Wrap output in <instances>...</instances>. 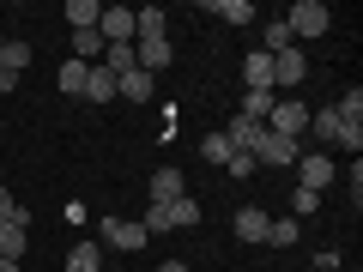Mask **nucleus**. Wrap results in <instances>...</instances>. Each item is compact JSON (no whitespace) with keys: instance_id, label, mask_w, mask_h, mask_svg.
<instances>
[{"instance_id":"obj_21","label":"nucleus","mask_w":363,"mask_h":272,"mask_svg":"<svg viewBox=\"0 0 363 272\" xmlns=\"http://www.w3.org/2000/svg\"><path fill=\"white\" fill-rule=\"evenodd\" d=\"M97 67H109V73H133V67H140V61H133V42H109V49H104V61H97Z\"/></svg>"},{"instance_id":"obj_31","label":"nucleus","mask_w":363,"mask_h":272,"mask_svg":"<svg viewBox=\"0 0 363 272\" xmlns=\"http://www.w3.org/2000/svg\"><path fill=\"white\" fill-rule=\"evenodd\" d=\"M140 224H145V236H164V230H169V206H152Z\"/></svg>"},{"instance_id":"obj_5","label":"nucleus","mask_w":363,"mask_h":272,"mask_svg":"<svg viewBox=\"0 0 363 272\" xmlns=\"http://www.w3.org/2000/svg\"><path fill=\"white\" fill-rule=\"evenodd\" d=\"M97 37H104V42H133V6H104Z\"/></svg>"},{"instance_id":"obj_9","label":"nucleus","mask_w":363,"mask_h":272,"mask_svg":"<svg viewBox=\"0 0 363 272\" xmlns=\"http://www.w3.org/2000/svg\"><path fill=\"white\" fill-rule=\"evenodd\" d=\"M255 164H297V140H279V133H260Z\"/></svg>"},{"instance_id":"obj_27","label":"nucleus","mask_w":363,"mask_h":272,"mask_svg":"<svg viewBox=\"0 0 363 272\" xmlns=\"http://www.w3.org/2000/svg\"><path fill=\"white\" fill-rule=\"evenodd\" d=\"M200 157H206V164H230V140H224V133H206V140H200Z\"/></svg>"},{"instance_id":"obj_6","label":"nucleus","mask_w":363,"mask_h":272,"mask_svg":"<svg viewBox=\"0 0 363 272\" xmlns=\"http://www.w3.org/2000/svg\"><path fill=\"white\" fill-rule=\"evenodd\" d=\"M218 133L230 140V152H248V157H255V145H260V133H267V128H260V121H248V115H230Z\"/></svg>"},{"instance_id":"obj_33","label":"nucleus","mask_w":363,"mask_h":272,"mask_svg":"<svg viewBox=\"0 0 363 272\" xmlns=\"http://www.w3.org/2000/svg\"><path fill=\"white\" fill-rule=\"evenodd\" d=\"M157 272H188V260H164V266H157Z\"/></svg>"},{"instance_id":"obj_26","label":"nucleus","mask_w":363,"mask_h":272,"mask_svg":"<svg viewBox=\"0 0 363 272\" xmlns=\"http://www.w3.org/2000/svg\"><path fill=\"white\" fill-rule=\"evenodd\" d=\"M260 42H267L260 55H279V49H291V30H285V18H272V25L260 30Z\"/></svg>"},{"instance_id":"obj_24","label":"nucleus","mask_w":363,"mask_h":272,"mask_svg":"<svg viewBox=\"0 0 363 272\" xmlns=\"http://www.w3.org/2000/svg\"><path fill=\"white\" fill-rule=\"evenodd\" d=\"M0 67L25 79V67H30V42H6V49H0Z\"/></svg>"},{"instance_id":"obj_22","label":"nucleus","mask_w":363,"mask_h":272,"mask_svg":"<svg viewBox=\"0 0 363 272\" xmlns=\"http://www.w3.org/2000/svg\"><path fill=\"white\" fill-rule=\"evenodd\" d=\"M309 133H315L321 145H333V140H339V109H309Z\"/></svg>"},{"instance_id":"obj_34","label":"nucleus","mask_w":363,"mask_h":272,"mask_svg":"<svg viewBox=\"0 0 363 272\" xmlns=\"http://www.w3.org/2000/svg\"><path fill=\"white\" fill-rule=\"evenodd\" d=\"M0 272H18V260H0Z\"/></svg>"},{"instance_id":"obj_13","label":"nucleus","mask_w":363,"mask_h":272,"mask_svg":"<svg viewBox=\"0 0 363 272\" xmlns=\"http://www.w3.org/2000/svg\"><path fill=\"white\" fill-rule=\"evenodd\" d=\"M267 212H260V206H242V212H236V236H242V242H267Z\"/></svg>"},{"instance_id":"obj_15","label":"nucleus","mask_w":363,"mask_h":272,"mask_svg":"<svg viewBox=\"0 0 363 272\" xmlns=\"http://www.w3.org/2000/svg\"><path fill=\"white\" fill-rule=\"evenodd\" d=\"M200 218H206V212H200V200H194V194H182V200H169V230H194Z\"/></svg>"},{"instance_id":"obj_29","label":"nucleus","mask_w":363,"mask_h":272,"mask_svg":"<svg viewBox=\"0 0 363 272\" xmlns=\"http://www.w3.org/2000/svg\"><path fill=\"white\" fill-rule=\"evenodd\" d=\"M333 145H345V152L357 157V152H363V121H345V115H339V140H333Z\"/></svg>"},{"instance_id":"obj_25","label":"nucleus","mask_w":363,"mask_h":272,"mask_svg":"<svg viewBox=\"0 0 363 272\" xmlns=\"http://www.w3.org/2000/svg\"><path fill=\"white\" fill-rule=\"evenodd\" d=\"M0 224H18V230H30V212L18 206V200L6 194V188H0Z\"/></svg>"},{"instance_id":"obj_30","label":"nucleus","mask_w":363,"mask_h":272,"mask_svg":"<svg viewBox=\"0 0 363 272\" xmlns=\"http://www.w3.org/2000/svg\"><path fill=\"white\" fill-rule=\"evenodd\" d=\"M291 212H297V218H315V212H321V194H309V188H297V194H291Z\"/></svg>"},{"instance_id":"obj_23","label":"nucleus","mask_w":363,"mask_h":272,"mask_svg":"<svg viewBox=\"0 0 363 272\" xmlns=\"http://www.w3.org/2000/svg\"><path fill=\"white\" fill-rule=\"evenodd\" d=\"M97 55H104V37H97V30H73V61L97 67Z\"/></svg>"},{"instance_id":"obj_28","label":"nucleus","mask_w":363,"mask_h":272,"mask_svg":"<svg viewBox=\"0 0 363 272\" xmlns=\"http://www.w3.org/2000/svg\"><path fill=\"white\" fill-rule=\"evenodd\" d=\"M267 242L272 248H291V242H297V218H272L267 224Z\"/></svg>"},{"instance_id":"obj_12","label":"nucleus","mask_w":363,"mask_h":272,"mask_svg":"<svg viewBox=\"0 0 363 272\" xmlns=\"http://www.w3.org/2000/svg\"><path fill=\"white\" fill-rule=\"evenodd\" d=\"M67 272H104V248L97 242H73L67 248Z\"/></svg>"},{"instance_id":"obj_16","label":"nucleus","mask_w":363,"mask_h":272,"mask_svg":"<svg viewBox=\"0 0 363 272\" xmlns=\"http://www.w3.org/2000/svg\"><path fill=\"white\" fill-rule=\"evenodd\" d=\"M242 79H248V91H272V55H248L242 61Z\"/></svg>"},{"instance_id":"obj_36","label":"nucleus","mask_w":363,"mask_h":272,"mask_svg":"<svg viewBox=\"0 0 363 272\" xmlns=\"http://www.w3.org/2000/svg\"><path fill=\"white\" fill-rule=\"evenodd\" d=\"M0 188H6V176H0Z\"/></svg>"},{"instance_id":"obj_17","label":"nucleus","mask_w":363,"mask_h":272,"mask_svg":"<svg viewBox=\"0 0 363 272\" xmlns=\"http://www.w3.org/2000/svg\"><path fill=\"white\" fill-rule=\"evenodd\" d=\"M85 97L91 103H109V97H116V73H109V67H91L85 73Z\"/></svg>"},{"instance_id":"obj_4","label":"nucleus","mask_w":363,"mask_h":272,"mask_svg":"<svg viewBox=\"0 0 363 272\" xmlns=\"http://www.w3.org/2000/svg\"><path fill=\"white\" fill-rule=\"evenodd\" d=\"M104 242H109V248H121V254H140L152 236H145V224H140V218H104Z\"/></svg>"},{"instance_id":"obj_3","label":"nucleus","mask_w":363,"mask_h":272,"mask_svg":"<svg viewBox=\"0 0 363 272\" xmlns=\"http://www.w3.org/2000/svg\"><path fill=\"white\" fill-rule=\"evenodd\" d=\"M303 73H309V61H303V49H297V42L272 55V91H279V97H297Z\"/></svg>"},{"instance_id":"obj_32","label":"nucleus","mask_w":363,"mask_h":272,"mask_svg":"<svg viewBox=\"0 0 363 272\" xmlns=\"http://www.w3.org/2000/svg\"><path fill=\"white\" fill-rule=\"evenodd\" d=\"M224 176H236V181H242V176H255V157H248V152H230V164H224Z\"/></svg>"},{"instance_id":"obj_18","label":"nucleus","mask_w":363,"mask_h":272,"mask_svg":"<svg viewBox=\"0 0 363 272\" xmlns=\"http://www.w3.org/2000/svg\"><path fill=\"white\" fill-rule=\"evenodd\" d=\"M272 103H279V91H248V97H242V109H236V115H248V121H260V128H267Z\"/></svg>"},{"instance_id":"obj_11","label":"nucleus","mask_w":363,"mask_h":272,"mask_svg":"<svg viewBox=\"0 0 363 272\" xmlns=\"http://www.w3.org/2000/svg\"><path fill=\"white\" fill-rule=\"evenodd\" d=\"M116 97H128V103H152V73H140V67L121 73L116 79Z\"/></svg>"},{"instance_id":"obj_19","label":"nucleus","mask_w":363,"mask_h":272,"mask_svg":"<svg viewBox=\"0 0 363 272\" xmlns=\"http://www.w3.org/2000/svg\"><path fill=\"white\" fill-rule=\"evenodd\" d=\"M30 248V230H18V224H0V260H25Z\"/></svg>"},{"instance_id":"obj_8","label":"nucleus","mask_w":363,"mask_h":272,"mask_svg":"<svg viewBox=\"0 0 363 272\" xmlns=\"http://www.w3.org/2000/svg\"><path fill=\"white\" fill-rule=\"evenodd\" d=\"M182 194H188L182 169H176V164H157V176H152V206H169V200H182Z\"/></svg>"},{"instance_id":"obj_20","label":"nucleus","mask_w":363,"mask_h":272,"mask_svg":"<svg viewBox=\"0 0 363 272\" xmlns=\"http://www.w3.org/2000/svg\"><path fill=\"white\" fill-rule=\"evenodd\" d=\"M85 73H91L85 61H61V73H55L61 79V97H85Z\"/></svg>"},{"instance_id":"obj_14","label":"nucleus","mask_w":363,"mask_h":272,"mask_svg":"<svg viewBox=\"0 0 363 272\" xmlns=\"http://www.w3.org/2000/svg\"><path fill=\"white\" fill-rule=\"evenodd\" d=\"M206 13L224 18V25H255V6L248 0H206Z\"/></svg>"},{"instance_id":"obj_35","label":"nucleus","mask_w":363,"mask_h":272,"mask_svg":"<svg viewBox=\"0 0 363 272\" xmlns=\"http://www.w3.org/2000/svg\"><path fill=\"white\" fill-rule=\"evenodd\" d=\"M104 272H128V266H104Z\"/></svg>"},{"instance_id":"obj_10","label":"nucleus","mask_w":363,"mask_h":272,"mask_svg":"<svg viewBox=\"0 0 363 272\" xmlns=\"http://www.w3.org/2000/svg\"><path fill=\"white\" fill-rule=\"evenodd\" d=\"M61 18L73 30H97V18H104V6H97V0H67L61 6Z\"/></svg>"},{"instance_id":"obj_1","label":"nucleus","mask_w":363,"mask_h":272,"mask_svg":"<svg viewBox=\"0 0 363 272\" xmlns=\"http://www.w3.org/2000/svg\"><path fill=\"white\" fill-rule=\"evenodd\" d=\"M285 30H291V42H309V37H327L333 30V13H327L321 0H297L285 13Z\"/></svg>"},{"instance_id":"obj_7","label":"nucleus","mask_w":363,"mask_h":272,"mask_svg":"<svg viewBox=\"0 0 363 272\" xmlns=\"http://www.w3.org/2000/svg\"><path fill=\"white\" fill-rule=\"evenodd\" d=\"M333 157H327V152H309V157H303V181H297V188H309V194H321V188H333Z\"/></svg>"},{"instance_id":"obj_2","label":"nucleus","mask_w":363,"mask_h":272,"mask_svg":"<svg viewBox=\"0 0 363 272\" xmlns=\"http://www.w3.org/2000/svg\"><path fill=\"white\" fill-rule=\"evenodd\" d=\"M267 133H279V140H303L309 133V109H303V97H279L267 115Z\"/></svg>"}]
</instances>
